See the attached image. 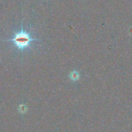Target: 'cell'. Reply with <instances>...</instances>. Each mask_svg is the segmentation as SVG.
<instances>
[{
	"label": "cell",
	"mask_w": 132,
	"mask_h": 132,
	"mask_svg": "<svg viewBox=\"0 0 132 132\" xmlns=\"http://www.w3.org/2000/svg\"><path fill=\"white\" fill-rule=\"evenodd\" d=\"M40 40L31 38L29 34L27 33L23 29V23L21 24V30L20 33H15L14 37L12 39L8 40L7 41H11L15 44V46L20 50H24L26 48L29 47V43L32 41Z\"/></svg>",
	"instance_id": "obj_1"
},
{
	"label": "cell",
	"mask_w": 132,
	"mask_h": 132,
	"mask_svg": "<svg viewBox=\"0 0 132 132\" xmlns=\"http://www.w3.org/2000/svg\"><path fill=\"white\" fill-rule=\"evenodd\" d=\"M80 77L79 73L77 71H74L72 72L70 74V78L73 81H76L78 80Z\"/></svg>",
	"instance_id": "obj_2"
},
{
	"label": "cell",
	"mask_w": 132,
	"mask_h": 132,
	"mask_svg": "<svg viewBox=\"0 0 132 132\" xmlns=\"http://www.w3.org/2000/svg\"><path fill=\"white\" fill-rule=\"evenodd\" d=\"M18 111L20 113L24 114L27 111V107L25 104H20L18 107Z\"/></svg>",
	"instance_id": "obj_3"
}]
</instances>
